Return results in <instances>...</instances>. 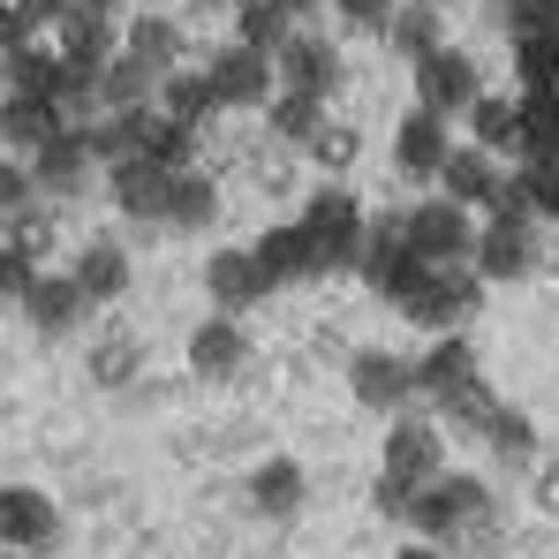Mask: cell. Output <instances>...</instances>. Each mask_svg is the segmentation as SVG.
<instances>
[{
  "label": "cell",
  "instance_id": "5b68a950",
  "mask_svg": "<svg viewBox=\"0 0 559 559\" xmlns=\"http://www.w3.org/2000/svg\"><path fill=\"white\" fill-rule=\"evenodd\" d=\"M378 476H393V484H408V491L439 484V476H447V439H439V424L393 416V424H385V468H378Z\"/></svg>",
  "mask_w": 559,
  "mask_h": 559
},
{
  "label": "cell",
  "instance_id": "7bdbcfd3",
  "mask_svg": "<svg viewBox=\"0 0 559 559\" xmlns=\"http://www.w3.org/2000/svg\"><path fill=\"white\" fill-rule=\"evenodd\" d=\"M8 250H23V258L38 265V258L53 250V212H15V219H8Z\"/></svg>",
  "mask_w": 559,
  "mask_h": 559
},
{
  "label": "cell",
  "instance_id": "836d02e7",
  "mask_svg": "<svg viewBox=\"0 0 559 559\" xmlns=\"http://www.w3.org/2000/svg\"><path fill=\"white\" fill-rule=\"evenodd\" d=\"M265 129H273L280 144H318V129H325V98L273 92V106H265Z\"/></svg>",
  "mask_w": 559,
  "mask_h": 559
},
{
  "label": "cell",
  "instance_id": "3957f363",
  "mask_svg": "<svg viewBox=\"0 0 559 559\" xmlns=\"http://www.w3.org/2000/svg\"><path fill=\"white\" fill-rule=\"evenodd\" d=\"M393 227H401L408 258H416V265H431V273H447V265H468V250H476V219H468L462 204H447V197H431V204H408Z\"/></svg>",
  "mask_w": 559,
  "mask_h": 559
},
{
  "label": "cell",
  "instance_id": "2e32d148",
  "mask_svg": "<svg viewBox=\"0 0 559 559\" xmlns=\"http://www.w3.org/2000/svg\"><path fill=\"white\" fill-rule=\"evenodd\" d=\"M98 152H92V129H61L38 159H31V182L46 189V197H76V189L92 182Z\"/></svg>",
  "mask_w": 559,
  "mask_h": 559
},
{
  "label": "cell",
  "instance_id": "db71d44e",
  "mask_svg": "<svg viewBox=\"0 0 559 559\" xmlns=\"http://www.w3.org/2000/svg\"><path fill=\"white\" fill-rule=\"evenodd\" d=\"M0 559H31V552H8V545H0Z\"/></svg>",
  "mask_w": 559,
  "mask_h": 559
},
{
  "label": "cell",
  "instance_id": "ab89813d",
  "mask_svg": "<svg viewBox=\"0 0 559 559\" xmlns=\"http://www.w3.org/2000/svg\"><path fill=\"white\" fill-rule=\"evenodd\" d=\"M491 15L514 31V38H559V0H491Z\"/></svg>",
  "mask_w": 559,
  "mask_h": 559
},
{
  "label": "cell",
  "instance_id": "ee69618b",
  "mask_svg": "<svg viewBox=\"0 0 559 559\" xmlns=\"http://www.w3.org/2000/svg\"><path fill=\"white\" fill-rule=\"evenodd\" d=\"M31 197H38V182H31V159H8V152H0V219L31 212Z\"/></svg>",
  "mask_w": 559,
  "mask_h": 559
},
{
  "label": "cell",
  "instance_id": "9c48e42d",
  "mask_svg": "<svg viewBox=\"0 0 559 559\" xmlns=\"http://www.w3.org/2000/svg\"><path fill=\"white\" fill-rule=\"evenodd\" d=\"M476 92H484V84H476V61H468L462 46H431V53L416 61V106H424V114H439V121H447V114H468Z\"/></svg>",
  "mask_w": 559,
  "mask_h": 559
},
{
  "label": "cell",
  "instance_id": "f5cc1de1",
  "mask_svg": "<svg viewBox=\"0 0 559 559\" xmlns=\"http://www.w3.org/2000/svg\"><path fill=\"white\" fill-rule=\"evenodd\" d=\"M273 8H287V15H302V8H318V0H273Z\"/></svg>",
  "mask_w": 559,
  "mask_h": 559
},
{
  "label": "cell",
  "instance_id": "f907efd6",
  "mask_svg": "<svg viewBox=\"0 0 559 559\" xmlns=\"http://www.w3.org/2000/svg\"><path fill=\"white\" fill-rule=\"evenodd\" d=\"M15 46H31V23L15 15V0H0V53H15Z\"/></svg>",
  "mask_w": 559,
  "mask_h": 559
},
{
  "label": "cell",
  "instance_id": "1f68e13d",
  "mask_svg": "<svg viewBox=\"0 0 559 559\" xmlns=\"http://www.w3.org/2000/svg\"><path fill=\"white\" fill-rule=\"evenodd\" d=\"M0 76H8V98H53L61 92V53L15 46V53H0Z\"/></svg>",
  "mask_w": 559,
  "mask_h": 559
},
{
  "label": "cell",
  "instance_id": "f1b7e54d",
  "mask_svg": "<svg viewBox=\"0 0 559 559\" xmlns=\"http://www.w3.org/2000/svg\"><path fill=\"white\" fill-rule=\"evenodd\" d=\"M167 227H212L219 219V189H212V175H197V167H182V175H167V212H159Z\"/></svg>",
  "mask_w": 559,
  "mask_h": 559
},
{
  "label": "cell",
  "instance_id": "e0dca14e",
  "mask_svg": "<svg viewBox=\"0 0 559 559\" xmlns=\"http://www.w3.org/2000/svg\"><path fill=\"white\" fill-rule=\"evenodd\" d=\"M84 310H92V302L76 295V280H69V273H38V280H31V295H23V318H31V333H46V341L76 333Z\"/></svg>",
  "mask_w": 559,
  "mask_h": 559
},
{
  "label": "cell",
  "instance_id": "5bb4252c",
  "mask_svg": "<svg viewBox=\"0 0 559 559\" xmlns=\"http://www.w3.org/2000/svg\"><path fill=\"white\" fill-rule=\"evenodd\" d=\"M439 182H447V204H462V212H491L499 204V159L491 152H476V144H447V159H439Z\"/></svg>",
  "mask_w": 559,
  "mask_h": 559
},
{
  "label": "cell",
  "instance_id": "7dc6e473",
  "mask_svg": "<svg viewBox=\"0 0 559 559\" xmlns=\"http://www.w3.org/2000/svg\"><path fill=\"white\" fill-rule=\"evenodd\" d=\"M530 499H537V514H552V522H559V462L530 468Z\"/></svg>",
  "mask_w": 559,
  "mask_h": 559
},
{
  "label": "cell",
  "instance_id": "44dd1931",
  "mask_svg": "<svg viewBox=\"0 0 559 559\" xmlns=\"http://www.w3.org/2000/svg\"><path fill=\"white\" fill-rule=\"evenodd\" d=\"M302 499H310V476H302V462L273 454V462L250 468V507H258L265 522H295V514H302Z\"/></svg>",
  "mask_w": 559,
  "mask_h": 559
},
{
  "label": "cell",
  "instance_id": "603a6c76",
  "mask_svg": "<svg viewBox=\"0 0 559 559\" xmlns=\"http://www.w3.org/2000/svg\"><path fill=\"white\" fill-rule=\"evenodd\" d=\"M439 159H447V121L416 106V114L393 129V167H401V175H416V182H431V175H439Z\"/></svg>",
  "mask_w": 559,
  "mask_h": 559
},
{
  "label": "cell",
  "instance_id": "4fadbf2b",
  "mask_svg": "<svg viewBox=\"0 0 559 559\" xmlns=\"http://www.w3.org/2000/svg\"><path fill=\"white\" fill-rule=\"evenodd\" d=\"M364 287L371 295H385V302H408L424 280H431V265H416L408 258V242H401V227H371V242H364Z\"/></svg>",
  "mask_w": 559,
  "mask_h": 559
},
{
  "label": "cell",
  "instance_id": "bcb514c9",
  "mask_svg": "<svg viewBox=\"0 0 559 559\" xmlns=\"http://www.w3.org/2000/svg\"><path fill=\"white\" fill-rule=\"evenodd\" d=\"M371 499H378V514H385V522H408V507H416V491H408V484H393V476H378Z\"/></svg>",
  "mask_w": 559,
  "mask_h": 559
},
{
  "label": "cell",
  "instance_id": "9a60e30c",
  "mask_svg": "<svg viewBox=\"0 0 559 559\" xmlns=\"http://www.w3.org/2000/svg\"><path fill=\"white\" fill-rule=\"evenodd\" d=\"M189 371L197 378H212V385H227V378H242L250 371V333L235 325V318H204L197 333H189Z\"/></svg>",
  "mask_w": 559,
  "mask_h": 559
},
{
  "label": "cell",
  "instance_id": "816d5d0a",
  "mask_svg": "<svg viewBox=\"0 0 559 559\" xmlns=\"http://www.w3.org/2000/svg\"><path fill=\"white\" fill-rule=\"evenodd\" d=\"M393 559H447L439 545H408V552H393Z\"/></svg>",
  "mask_w": 559,
  "mask_h": 559
},
{
  "label": "cell",
  "instance_id": "4316f807",
  "mask_svg": "<svg viewBox=\"0 0 559 559\" xmlns=\"http://www.w3.org/2000/svg\"><path fill=\"white\" fill-rule=\"evenodd\" d=\"M152 98H159V76H152L144 61L114 53V61L98 69V106H106V114H136V106H152Z\"/></svg>",
  "mask_w": 559,
  "mask_h": 559
},
{
  "label": "cell",
  "instance_id": "f6af8a7d",
  "mask_svg": "<svg viewBox=\"0 0 559 559\" xmlns=\"http://www.w3.org/2000/svg\"><path fill=\"white\" fill-rule=\"evenodd\" d=\"M31 280H38V265H31L23 250H8V242H0V295H8V302H23V295H31Z\"/></svg>",
  "mask_w": 559,
  "mask_h": 559
},
{
  "label": "cell",
  "instance_id": "d6a6232c",
  "mask_svg": "<svg viewBox=\"0 0 559 559\" xmlns=\"http://www.w3.org/2000/svg\"><path fill=\"white\" fill-rule=\"evenodd\" d=\"M287 38H295V15H287V8H273V0L235 8V46H250V53H265V61H273Z\"/></svg>",
  "mask_w": 559,
  "mask_h": 559
},
{
  "label": "cell",
  "instance_id": "f546056e",
  "mask_svg": "<svg viewBox=\"0 0 559 559\" xmlns=\"http://www.w3.org/2000/svg\"><path fill=\"white\" fill-rule=\"evenodd\" d=\"M121 53H129V61H144L152 76H175L182 23H167V15H136V23H129V38H121Z\"/></svg>",
  "mask_w": 559,
  "mask_h": 559
},
{
  "label": "cell",
  "instance_id": "4dcf8cb0",
  "mask_svg": "<svg viewBox=\"0 0 559 559\" xmlns=\"http://www.w3.org/2000/svg\"><path fill=\"white\" fill-rule=\"evenodd\" d=\"M84 371H92L98 393H121V385H136V378H144V341H136V333H106V341L92 348V364H84Z\"/></svg>",
  "mask_w": 559,
  "mask_h": 559
},
{
  "label": "cell",
  "instance_id": "ba28073f",
  "mask_svg": "<svg viewBox=\"0 0 559 559\" xmlns=\"http://www.w3.org/2000/svg\"><path fill=\"white\" fill-rule=\"evenodd\" d=\"M273 76H280V92L333 98V92H341V46L318 38V31H295V38L273 53Z\"/></svg>",
  "mask_w": 559,
  "mask_h": 559
},
{
  "label": "cell",
  "instance_id": "83f0119b",
  "mask_svg": "<svg viewBox=\"0 0 559 559\" xmlns=\"http://www.w3.org/2000/svg\"><path fill=\"white\" fill-rule=\"evenodd\" d=\"M76 295L84 302H114L121 287H129V250L121 242H84V258H76Z\"/></svg>",
  "mask_w": 559,
  "mask_h": 559
},
{
  "label": "cell",
  "instance_id": "7c38bea8",
  "mask_svg": "<svg viewBox=\"0 0 559 559\" xmlns=\"http://www.w3.org/2000/svg\"><path fill=\"white\" fill-rule=\"evenodd\" d=\"M204 84H212L219 106H273V92H280L273 61L250 53V46H219V53L204 61Z\"/></svg>",
  "mask_w": 559,
  "mask_h": 559
},
{
  "label": "cell",
  "instance_id": "74e56055",
  "mask_svg": "<svg viewBox=\"0 0 559 559\" xmlns=\"http://www.w3.org/2000/svg\"><path fill=\"white\" fill-rule=\"evenodd\" d=\"M385 38H393L408 61H424L431 46H447V38H439V8H393V15H385Z\"/></svg>",
  "mask_w": 559,
  "mask_h": 559
},
{
  "label": "cell",
  "instance_id": "d4e9b609",
  "mask_svg": "<svg viewBox=\"0 0 559 559\" xmlns=\"http://www.w3.org/2000/svg\"><path fill=\"white\" fill-rule=\"evenodd\" d=\"M175 129H189L197 136V121H212L219 114V98H212V84H204V69H175V76H159V98H152Z\"/></svg>",
  "mask_w": 559,
  "mask_h": 559
},
{
  "label": "cell",
  "instance_id": "8d00e7d4",
  "mask_svg": "<svg viewBox=\"0 0 559 559\" xmlns=\"http://www.w3.org/2000/svg\"><path fill=\"white\" fill-rule=\"evenodd\" d=\"M507 189H514V204L530 219H559V159H522Z\"/></svg>",
  "mask_w": 559,
  "mask_h": 559
},
{
  "label": "cell",
  "instance_id": "ac0fdd59",
  "mask_svg": "<svg viewBox=\"0 0 559 559\" xmlns=\"http://www.w3.org/2000/svg\"><path fill=\"white\" fill-rule=\"evenodd\" d=\"M69 121H61V106L53 98H0V144H8V159H38L53 136H61Z\"/></svg>",
  "mask_w": 559,
  "mask_h": 559
},
{
  "label": "cell",
  "instance_id": "f35d334b",
  "mask_svg": "<svg viewBox=\"0 0 559 559\" xmlns=\"http://www.w3.org/2000/svg\"><path fill=\"white\" fill-rule=\"evenodd\" d=\"M514 76L522 92H559V38H514Z\"/></svg>",
  "mask_w": 559,
  "mask_h": 559
},
{
  "label": "cell",
  "instance_id": "11a10c76",
  "mask_svg": "<svg viewBox=\"0 0 559 559\" xmlns=\"http://www.w3.org/2000/svg\"><path fill=\"white\" fill-rule=\"evenodd\" d=\"M408 8H439V0H408Z\"/></svg>",
  "mask_w": 559,
  "mask_h": 559
},
{
  "label": "cell",
  "instance_id": "681fc988",
  "mask_svg": "<svg viewBox=\"0 0 559 559\" xmlns=\"http://www.w3.org/2000/svg\"><path fill=\"white\" fill-rule=\"evenodd\" d=\"M348 23H371V31H385V15H393V0H333Z\"/></svg>",
  "mask_w": 559,
  "mask_h": 559
},
{
  "label": "cell",
  "instance_id": "ffe728a7",
  "mask_svg": "<svg viewBox=\"0 0 559 559\" xmlns=\"http://www.w3.org/2000/svg\"><path fill=\"white\" fill-rule=\"evenodd\" d=\"M468 378H476V348H468L462 333H439L424 348V364H416V401H454Z\"/></svg>",
  "mask_w": 559,
  "mask_h": 559
},
{
  "label": "cell",
  "instance_id": "6da1fadb",
  "mask_svg": "<svg viewBox=\"0 0 559 559\" xmlns=\"http://www.w3.org/2000/svg\"><path fill=\"white\" fill-rule=\"evenodd\" d=\"M491 514H499L491 484H484V476H462V468H447L439 484H424L416 507H408V522H416L424 545H439V552H454L462 537H491Z\"/></svg>",
  "mask_w": 559,
  "mask_h": 559
},
{
  "label": "cell",
  "instance_id": "d6986e66",
  "mask_svg": "<svg viewBox=\"0 0 559 559\" xmlns=\"http://www.w3.org/2000/svg\"><path fill=\"white\" fill-rule=\"evenodd\" d=\"M204 295L219 302V318H242L250 302H265L273 287H265V273H258V258L250 250H219L212 265H204Z\"/></svg>",
  "mask_w": 559,
  "mask_h": 559
},
{
  "label": "cell",
  "instance_id": "8992f818",
  "mask_svg": "<svg viewBox=\"0 0 559 559\" xmlns=\"http://www.w3.org/2000/svg\"><path fill=\"white\" fill-rule=\"evenodd\" d=\"M348 393L371 408V416H401L416 401V364L393 356V348H356L348 356Z\"/></svg>",
  "mask_w": 559,
  "mask_h": 559
},
{
  "label": "cell",
  "instance_id": "7402d4cb",
  "mask_svg": "<svg viewBox=\"0 0 559 559\" xmlns=\"http://www.w3.org/2000/svg\"><path fill=\"white\" fill-rule=\"evenodd\" d=\"M468 144L476 152H522V98H507V92H476L468 98Z\"/></svg>",
  "mask_w": 559,
  "mask_h": 559
},
{
  "label": "cell",
  "instance_id": "b9f144b4",
  "mask_svg": "<svg viewBox=\"0 0 559 559\" xmlns=\"http://www.w3.org/2000/svg\"><path fill=\"white\" fill-rule=\"evenodd\" d=\"M356 152H364V136H356L348 121H325V129H318V144H310V159H318V167H333V175H341V167H356Z\"/></svg>",
  "mask_w": 559,
  "mask_h": 559
},
{
  "label": "cell",
  "instance_id": "30bf717a",
  "mask_svg": "<svg viewBox=\"0 0 559 559\" xmlns=\"http://www.w3.org/2000/svg\"><path fill=\"white\" fill-rule=\"evenodd\" d=\"M53 31H61V46H53V53H61V69H69V76H98V69L121 53V46H114V15H106V0H76Z\"/></svg>",
  "mask_w": 559,
  "mask_h": 559
},
{
  "label": "cell",
  "instance_id": "c3c4849f",
  "mask_svg": "<svg viewBox=\"0 0 559 559\" xmlns=\"http://www.w3.org/2000/svg\"><path fill=\"white\" fill-rule=\"evenodd\" d=\"M69 8H76V0H15V15H23L31 31H53V23H61Z\"/></svg>",
  "mask_w": 559,
  "mask_h": 559
},
{
  "label": "cell",
  "instance_id": "cb8c5ba5",
  "mask_svg": "<svg viewBox=\"0 0 559 559\" xmlns=\"http://www.w3.org/2000/svg\"><path fill=\"white\" fill-rule=\"evenodd\" d=\"M106 182H114V204H121L129 219H159V212H167V167L114 159V167H106Z\"/></svg>",
  "mask_w": 559,
  "mask_h": 559
},
{
  "label": "cell",
  "instance_id": "8fae6325",
  "mask_svg": "<svg viewBox=\"0 0 559 559\" xmlns=\"http://www.w3.org/2000/svg\"><path fill=\"white\" fill-rule=\"evenodd\" d=\"M61 537V507L38 484H0V545L8 552H46Z\"/></svg>",
  "mask_w": 559,
  "mask_h": 559
},
{
  "label": "cell",
  "instance_id": "277c9868",
  "mask_svg": "<svg viewBox=\"0 0 559 559\" xmlns=\"http://www.w3.org/2000/svg\"><path fill=\"white\" fill-rule=\"evenodd\" d=\"M476 280H522L537 273V219L530 212H491L476 227V250H468Z\"/></svg>",
  "mask_w": 559,
  "mask_h": 559
},
{
  "label": "cell",
  "instance_id": "52a82bcc",
  "mask_svg": "<svg viewBox=\"0 0 559 559\" xmlns=\"http://www.w3.org/2000/svg\"><path fill=\"white\" fill-rule=\"evenodd\" d=\"M476 302H484V280L476 273H462V265H447V273H431L401 310L424 325V333H454V325H468L476 318Z\"/></svg>",
  "mask_w": 559,
  "mask_h": 559
},
{
  "label": "cell",
  "instance_id": "484cf974",
  "mask_svg": "<svg viewBox=\"0 0 559 559\" xmlns=\"http://www.w3.org/2000/svg\"><path fill=\"white\" fill-rule=\"evenodd\" d=\"M250 258H258L265 287H287V280H318V273H310V250H302V235H295V219H287V227H265V235L250 242Z\"/></svg>",
  "mask_w": 559,
  "mask_h": 559
},
{
  "label": "cell",
  "instance_id": "7a4b0ae2",
  "mask_svg": "<svg viewBox=\"0 0 559 559\" xmlns=\"http://www.w3.org/2000/svg\"><path fill=\"white\" fill-rule=\"evenodd\" d=\"M295 235H302V250H310V273H356V265H364V242H371L364 204H356L348 189H318V197L302 204Z\"/></svg>",
  "mask_w": 559,
  "mask_h": 559
},
{
  "label": "cell",
  "instance_id": "e575fe53",
  "mask_svg": "<svg viewBox=\"0 0 559 559\" xmlns=\"http://www.w3.org/2000/svg\"><path fill=\"white\" fill-rule=\"evenodd\" d=\"M484 447L499 454V462H514V468H537V424L522 416V408H491V424H484Z\"/></svg>",
  "mask_w": 559,
  "mask_h": 559
},
{
  "label": "cell",
  "instance_id": "60d3db41",
  "mask_svg": "<svg viewBox=\"0 0 559 559\" xmlns=\"http://www.w3.org/2000/svg\"><path fill=\"white\" fill-rule=\"evenodd\" d=\"M439 408H447V424H462V431L484 439V424H491V408H499V401H491V385H484V378H468L462 393H454V401H439Z\"/></svg>",
  "mask_w": 559,
  "mask_h": 559
},
{
  "label": "cell",
  "instance_id": "d590c367",
  "mask_svg": "<svg viewBox=\"0 0 559 559\" xmlns=\"http://www.w3.org/2000/svg\"><path fill=\"white\" fill-rule=\"evenodd\" d=\"M522 159H559V92H522Z\"/></svg>",
  "mask_w": 559,
  "mask_h": 559
}]
</instances>
